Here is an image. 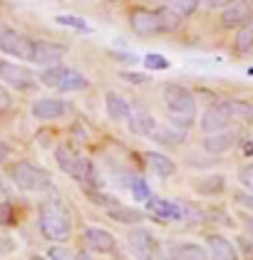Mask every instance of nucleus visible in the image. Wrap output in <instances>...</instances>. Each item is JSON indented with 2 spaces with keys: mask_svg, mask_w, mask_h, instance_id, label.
<instances>
[{
  "mask_svg": "<svg viewBox=\"0 0 253 260\" xmlns=\"http://www.w3.org/2000/svg\"><path fill=\"white\" fill-rule=\"evenodd\" d=\"M161 100H164L169 114H172V124L174 126H179L184 132V129H189L194 124L196 100L186 87H181V84H166L161 89Z\"/></svg>",
  "mask_w": 253,
  "mask_h": 260,
  "instance_id": "f257e3e1",
  "label": "nucleus"
},
{
  "mask_svg": "<svg viewBox=\"0 0 253 260\" xmlns=\"http://www.w3.org/2000/svg\"><path fill=\"white\" fill-rule=\"evenodd\" d=\"M70 213L65 208V203L55 196V199H47L40 206V233L47 240H62L70 238Z\"/></svg>",
  "mask_w": 253,
  "mask_h": 260,
  "instance_id": "f03ea898",
  "label": "nucleus"
},
{
  "mask_svg": "<svg viewBox=\"0 0 253 260\" xmlns=\"http://www.w3.org/2000/svg\"><path fill=\"white\" fill-rule=\"evenodd\" d=\"M55 159H58L60 169L65 171V174H70L72 179L82 181L85 186H97V179H95V169H92V164L85 159V156H79L77 151L72 149V146H58L55 149Z\"/></svg>",
  "mask_w": 253,
  "mask_h": 260,
  "instance_id": "7ed1b4c3",
  "label": "nucleus"
},
{
  "mask_svg": "<svg viewBox=\"0 0 253 260\" xmlns=\"http://www.w3.org/2000/svg\"><path fill=\"white\" fill-rule=\"evenodd\" d=\"M10 176H13V183L22 188V191H45L52 186V176L50 171L40 169L30 161H18L13 169H10Z\"/></svg>",
  "mask_w": 253,
  "mask_h": 260,
  "instance_id": "20e7f679",
  "label": "nucleus"
},
{
  "mask_svg": "<svg viewBox=\"0 0 253 260\" xmlns=\"http://www.w3.org/2000/svg\"><path fill=\"white\" fill-rule=\"evenodd\" d=\"M33 47H35V40H33V38L22 35V32L13 30V27L0 25V50H3V52H8V55H13V57H18V60L30 62Z\"/></svg>",
  "mask_w": 253,
  "mask_h": 260,
  "instance_id": "39448f33",
  "label": "nucleus"
},
{
  "mask_svg": "<svg viewBox=\"0 0 253 260\" xmlns=\"http://www.w3.org/2000/svg\"><path fill=\"white\" fill-rule=\"evenodd\" d=\"M0 80L15 89H30L38 84V75L15 62H0Z\"/></svg>",
  "mask_w": 253,
  "mask_h": 260,
  "instance_id": "423d86ee",
  "label": "nucleus"
},
{
  "mask_svg": "<svg viewBox=\"0 0 253 260\" xmlns=\"http://www.w3.org/2000/svg\"><path fill=\"white\" fill-rule=\"evenodd\" d=\"M129 22H132V30L136 35H154V32L164 30L161 10H144V8H139V10H134L129 15Z\"/></svg>",
  "mask_w": 253,
  "mask_h": 260,
  "instance_id": "0eeeda50",
  "label": "nucleus"
},
{
  "mask_svg": "<svg viewBox=\"0 0 253 260\" xmlns=\"http://www.w3.org/2000/svg\"><path fill=\"white\" fill-rule=\"evenodd\" d=\"M129 248H132L136 260H152L156 250V240L147 228H134L129 233Z\"/></svg>",
  "mask_w": 253,
  "mask_h": 260,
  "instance_id": "6e6552de",
  "label": "nucleus"
},
{
  "mask_svg": "<svg viewBox=\"0 0 253 260\" xmlns=\"http://www.w3.org/2000/svg\"><path fill=\"white\" fill-rule=\"evenodd\" d=\"M67 47L65 45H58V42H47V40H35V47H33V57L30 62L35 64H55L65 57Z\"/></svg>",
  "mask_w": 253,
  "mask_h": 260,
  "instance_id": "1a4fd4ad",
  "label": "nucleus"
},
{
  "mask_svg": "<svg viewBox=\"0 0 253 260\" xmlns=\"http://www.w3.org/2000/svg\"><path fill=\"white\" fill-rule=\"evenodd\" d=\"M238 144V129H223V132H216V134H206L204 139V149L209 154H223L229 149H234Z\"/></svg>",
  "mask_w": 253,
  "mask_h": 260,
  "instance_id": "9d476101",
  "label": "nucleus"
},
{
  "mask_svg": "<svg viewBox=\"0 0 253 260\" xmlns=\"http://www.w3.org/2000/svg\"><path fill=\"white\" fill-rule=\"evenodd\" d=\"M253 18V8L251 3H243V0H236L234 5H229L221 15L223 27H243L246 22H251Z\"/></svg>",
  "mask_w": 253,
  "mask_h": 260,
  "instance_id": "9b49d317",
  "label": "nucleus"
},
{
  "mask_svg": "<svg viewBox=\"0 0 253 260\" xmlns=\"http://www.w3.org/2000/svg\"><path fill=\"white\" fill-rule=\"evenodd\" d=\"M85 243H87V248H92L97 253H112L117 248L115 236L104 228H87L85 231Z\"/></svg>",
  "mask_w": 253,
  "mask_h": 260,
  "instance_id": "f8f14e48",
  "label": "nucleus"
},
{
  "mask_svg": "<svg viewBox=\"0 0 253 260\" xmlns=\"http://www.w3.org/2000/svg\"><path fill=\"white\" fill-rule=\"evenodd\" d=\"M229 114L221 109V104H214V107H209L206 112H204V117H201V129L206 132V134H216V132H223V129H229Z\"/></svg>",
  "mask_w": 253,
  "mask_h": 260,
  "instance_id": "ddd939ff",
  "label": "nucleus"
},
{
  "mask_svg": "<svg viewBox=\"0 0 253 260\" xmlns=\"http://www.w3.org/2000/svg\"><path fill=\"white\" fill-rule=\"evenodd\" d=\"M129 129H132V134H139V137H152L156 132V119L149 114V112H144V109H134V112H129Z\"/></svg>",
  "mask_w": 253,
  "mask_h": 260,
  "instance_id": "4468645a",
  "label": "nucleus"
},
{
  "mask_svg": "<svg viewBox=\"0 0 253 260\" xmlns=\"http://www.w3.org/2000/svg\"><path fill=\"white\" fill-rule=\"evenodd\" d=\"M149 213L161 220H179L181 218V203L166 199H149Z\"/></svg>",
  "mask_w": 253,
  "mask_h": 260,
  "instance_id": "2eb2a0df",
  "label": "nucleus"
},
{
  "mask_svg": "<svg viewBox=\"0 0 253 260\" xmlns=\"http://www.w3.org/2000/svg\"><path fill=\"white\" fill-rule=\"evenodd\" d=\"M206 243H209V255H211V260H238L234 243L226 240L223 236H209Z\"/></svg>",
  "mask_w": 253,
  "mask_h": 260,
  "instance_id": "dca6fc26",
  "label": "nucleus"
},
{
  "mask_svg": "<svg viewBox=\"0 0 253 260\" xmlns=\"http://www.w3.org/2000/svg\"><path fill=\"white\" fill-rule=\"evenodd\" d=\"M67 112V104L62 100H52V97H45V100H38L35 107H33V114L38 119H58Z\"/></svg>",
  "mask_w": 253,
  "mask_h": 260,
  "instance_id": "f3484780",
  "label": "nucleus"
},
{
  "mask_svg": "<svg viewBox=\"0 0 253 260\" xmlns=\"http://www.w3.org/2000/svg\"><path fill=\"white\" fill-rule=\"evenodd\" d=\"M87 77L77 72V70H67V67H62V75H60L58 80V87L60 92H82V89H87Z\"/></svg>",
  "mask_w": 253,
  "mask_h": 260,
  "instance_id": "a211bd4d",
  "label": "nucleus"
},
{
  "mask_svg": "<svg viewBox=\"0 0 253 260\" xmlns=\"http://www.w3.org/2000/svg\"><path fill=\"white\" fill-rule=\"evenodd\" d=\"M221 109L229 114V119H238V121H253V104L246 100H223L218 102Z\"/></svg>",
  "mask_w": 253,
  "mask_h": 260,
  "instance_id": "6ab92c4d",
  "label": "nucleus"
},
{
  "mask_svg": "<svg viewBox=\"0 0 253 260\" xmlns=\"http://www.w3.org/2000/svg\"><path fill=\"white\" fill-rule=\"evenodd\" d=\"M107 114H109V119H127L129 117V104H127V100L122 97V94H117V92H107Z\"/></svg>",
  "mask_w": 253,
  "mask_h": 260,
  "instance_id": "aec40b11",
  "label": "nucleus"
},
{
  "mask_svg": "<svg viewBox=\"0 0 253 260\" xmlns=\"http://www.w3.org/2000/svg\"><path fill=\"white\" fill-rule=\"evenodd\" d=\"M172 260H209L206 250L196 243H181L176 245L174 253H172Z\"/></svg>",
  "mask_w": 253,
  "mask_h": 260,
  "instance_id": "412c9836",
  "label": "nucleus"
},
{
  "mask_svg": "<svg viewBox=\"0 0 253 260\" xmlns=\"http://www.w3.org/2000/svg\"><path fill=\"white\" fill-rule=\"evenodd\" d=\"M147 161H149V166L154 169L156 174H159V176H164V179H166V176H172V174L176 171L174 161L169 159V156H164V154L149 151V154H147Z\"/></svg>",
  "mask_w": 253,
  "mask_h": 260,
  "instance_id": "4be33fe9",
  "label": "nucleus"
},
{
  "mask_svg": "<svg viewBox=\"0 0 253 260\" xmlns=\"http://www.w3.org/2000/svg\"><path fill=\"white\" fill-rule=\"evenodd\" d=\"M109 216H112V220H119V223H142V220H144V213H142V211L119 206V203L115 208H109Z\"/></svg>",
  "mask_w": 253,
  "mask_h": 260,
  "instance_id": "5701e85b",
  "label": "nucleus"
},
{
  "mask_svg": "<svg viewBox=\"0 0 253 260\" xmlns=\"http://www.w3.org/2000/svg\"><path fill=\"white\" fill-rule=\"evenodd\" d=\"M223 186H226V179H223V176H209V179L196 181V191L204 193V196H216V193H221Z\"/></svg>",
  "mask_w": 253,
  "mask_h": 260,
  "instance_id": "b1692460",
  "label": "nucleus"
},
{
  "mask_svg": "<svg viewBox=\"0 0 253 260\" xmlns=\"http://www.w3.org/2000/svg\"><path fill=\"white\" fill-rule=\"evenodd\" d=\"M236 50H238V52L253 50V20L246 22V25L238 30V35H236Z\"/></svg>",
  "mask_w": 253,
  "mask_h": 260,
  "instance_id": "393cba45",
  "label": "nucleus"
},
{
  "mask_svg": "<svg viewBox=\"0 0 253 260\" xmlns=\"http://www.w3.org/2000/svg\"><path fill=\"white\" fill-rule=\"evenodd\" d=\"M166 8L174 10L179 18H186V15H191L196 8H199V0H169Z\"/></svg>",
  "mask_w": 253,
  "mask_h": 260,
  "instance_id": "a878e982",
  "label": "nucleus"
},
{
  "mask_svg": "<svg viewBox=\"0 0 253 260\" xmlns=\"http://www.w3.org/2000/svg\"><path fill=\"white\" fill-rule=\"evenodd\" d=\"M152 139L161 141V144H181L184 141V132H176V129H159L152 134Z\"/></svg>",
  "mask_w": 253,
  "mask_h": 260,
  "instance_id": "bb28decb",
  "label": "nucleus"
},
{
  "mask_svg": "<svg viewBox=\"0 0 253 260\" xmlns=\"http://www.w3.org/2000/svg\"><path fill=\"white\" fill-rule=\"evenodd\" d=\"M129 188H132V193H134L136 201H149L152 199V193H149V186H147V181L139 179V176H132L129 181Z\"/></svg>",
  "mask_w": 253,
  "mask_h": 260,
  "instance_id": "cd10ccee",
  "label": "nucleus"
},
{
  "mask_svg": "<svg viewBox=\"0 0 253 260\" xmlns=\"http://www.w3.org/2000/svg\"><path fill=\"white\" fill-rule=\"evenodd\" d=\"M60 25H67V27H77L82 32H90V25L82 20V18H72V15H58Z\"/></svg>",
  "mask_w": 253,
  "mask_h": 260,
  "instance_id": "c85d7f7f",
  "label": "nucleus"
},
{
  "mask_svg": "<svg viewBox=\"0 0 253 260\" xmlns=\"http://www.w3.org/2000/svg\"><path fill=\"white\" fill-rule=\"evenodd\" d=\"M144 64H147L149 70H166V67H169V60H166L164 55H154V52H149V55L144 57Z\"/></svg>",
  "mask_w": 253,
  "mask_h": 260,
  "instance_id": "c756f323",
  "label": "nucleus"
},
{
  "mask_svg": "<svg viewBox=\"0 0 253 260\" xmlns=\"http://www.w3.org/2000/svg\"><path fill=\"white\" fill-rule=\"evenodd\" d=\"M238 181L248 188L253 193V164H246V166H241V171H238Z\"/></svg>",
  "mask_w": 253,
  "mask_h": 260,
  "instance_id": "7c9ffc66",
  "label": "nucleus"
},
{
  "mask_svg": "<svg viewBox=\"0 0 253 260\" xmlns=\"http://www.w3.org/2000/svg\"><path fill=\"white\" fill-rule=\"evenodd\" d=\"M47 255L50 260H75V253H70L67 248H60V245H52Z\"/></svg>",
  "mask_w": 253,
  "mask_h": 260,
  "instance_id": "2f4dec72",
  "label": "nucleus"
},
{
  "mask_svg": "<svg viewBox=\"0 0 253 260\" xmlns=\"http://www.w3.org/2000/svg\"><path fill=\"white\" fill-rule=\"evenodd\" d=\"M10 223H13V206L0 203V225H10Z\"/></svg>",
  "mask_w": 253,
  "mask_h": 260,
  "instance_id": "473e14b6",
  "label": "nucleus"
},
{
  "mask_svg": "<svg viewBox=\"0 0 253 260\" xmlns=\"http://www.w3.org/2000/svg\"><path fill=\"white\" fill-rule=\"evenodd\" d=\"M234 199H236L238 206H243V208H253V196L251 193H236Z\"/></svg>",
  "mask_w": 253,
  "mask_h": 260,
  "instance_id": "72a5a7b5",
  "label": "nucleus"
},
{
  "mask_svg": "<svg viewBox=\"0 0 253 260\" xmlns=\"http://www.w3.org/2000/svg\"><path fill=\"white\" fill-rule=\"evenodd\" d=\"M10 104H13V100H10V94H8V89H5V87H0V112H5V109H10Z\"/></svg>",
  "mask_w": 253,
  "mask_h": 260,
  "instance_id": "f704fd0d",
  "label": "nucleus"
},
{
  "mask_svg": "<svg viewBox=\"0 0 253 260\" xmlns=\"http://www.w3.org/2000/svg\"><path fill=\"white\" fill-rule=\"evenodd\" d=\"M236 0H209V5L211 8H229V5H234Z\"/></svg>",
  "mask_w": 253,
  "mask_h": 260,
  "instance_id": "c9c22d12",
  "label": "nucleus"
},
{
  "mask_svg": "<svg viewBox=\"0 0 253 260\" xmlns=\"http://www.w3.org/2000/svg\"><path fill=\"white\" fill-rule=\"evenodd\" d=\"M8 154H10V149H8V144H5V141L0 139V164H3V161L8 159Z\"/></svg>",
  "mask_w": 253,
  "mask_h": 260,
  "instance_id": "e433bc0d",
  "label": "nucleus"
},
{
  "mask_svg": "<svg viewBox=\"0 0 253 260\" xmlns=\"http://www.w3.org/2000/svg\"><path fill=\"white\" fill-rule=\"evenodd\" d=\"M124 80H129V82H144V77H142V75H124Z\"/></svg>",
  "mask_w": 253,
  "mask_h": 260,
  "instance_id": "4c0bfd02",
  "label": "nucleus"
},
{
  "mask_svg": "<svg viewBox=\"0 0 253 260\" xmlns=\"http://www.w3.org/2000/svg\"><path fill=\"white\" fill-rule=\"evenodd\" d=\"M75 260H92V258H90L87 253H77V255H75Z\"/></svg>",
  "mask_w": 253,
  "mask_h": 260,
  "instance_id": "58836bf2",
  "label": "nucleus"
},
{
  "mask_svg": "<svg viewBox=\"0 0 253 260\" xmlns=\"http://www.w3.org/2000/svg\"><path fill=\"white\" fill-rule=\"evenodd\" d=\"M246 225H248V231H251V236H253V218L248 220V223H246Z\"/></svg>",
  "mask_w": 253,
  "mask_h": 260,
  "instance_id": "ea45409f",
  "label": "nucleus"
},
{
  "mask_svg": "<svg viewBox=\"0 0 253 260\" xmlns=\"http://www.w3.org/2000/svg\"><path fill=\"white\" fill-rule=\"evenodd\" d=\"M33 260H45V258H40V255H35V258H33Z\"/></svg>",
  "mask_w": 253,
  "mask_h": 260,
  "instance_id": "a19ab883",
  "label": "nucleus"
},
{
  "mask_svg": "<svg viewBox=\"0 0 253 260\" xmlns=\"http://www.w3.org/2000/svg\"><path fill=\"white\" fill-rule=\"evenodd\" d=\"M251 151H253V139H251Z\"/></svg>",
  "mask_w": 253,
  "mask_h": 260,
  "instance_id": "79ce46f5",
  "label": "nucleus"
}]
</instances>
